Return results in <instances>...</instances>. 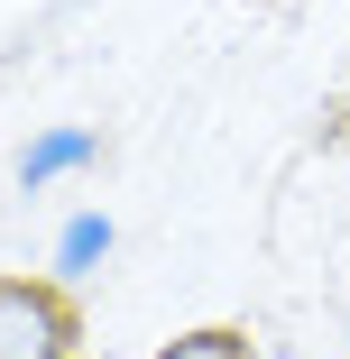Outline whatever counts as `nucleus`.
I'll return each instance as SVG.
<instances>
[{"label":"nucleus","instance_id":"nucleus-1","mask_svg":"<svg viewBox=\"0 0 350 359\" xmlns=\"http://www.w3.org/2000/svg\"><path fill=\"white\" fill-rule=\"evenodd\" d=\"M0 359H74V313L55 304V285L0 276Z\"/></svg>","mask_w":350,"mask_h":359},{"label":"nucleus","instance_id":"nucleus-3","mask_svg":"<svg viewBox=\"0 0 350 359\" xmlns=\"http://www.w3.org/2000/svg\"><path fill=\"white\" fill-rule=\"evenodd\" d=\"M102 258H111V222H102V212L65 222V240H55V267H65V276H83V267H102Z\"/></svg>","mask_w":350,"mask_h":359},{"label":"nucleus","instance_id":"nucleus-4","mask_svg":"<svg viewBox=\"0 0 350 359\" xmlns=\"http://www.w3.org/2000/svg\"><path fill=\"white\" fill-rule=\"evenodd\" d=\"M166 359H249V341H240V332H184Z\"/></svg>","mask_w":350,"mask_h":359},{"label":"nucleus","instance_id":"nucleus-2","mask_svg":"<svg viewBox=\"0 0 350 359\" xmlns=\"http://www.w3.org/2000/svg\"><path fill=\"white\" fill-rule=\"evenodd\" d=\"M93 148H102L93 129H46V138L19 148V184L37 194V184H55V175H74V166H93Z\"/></svg>","mask_w":350,"mask_h":359}]
</instances>
